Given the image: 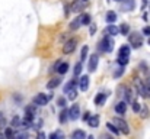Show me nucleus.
<instances>
[{
	"label": "nucleus",
	"mask_w": 150,
	"mask_h": 139,
	"mask_svg": "<svg viewBox=\"0 0 150 139\" xmlns=\"http://www.w3.org/2000/svg\"><path fill=\"white\" fill-rule=\"evenodd\" d=\"M83 1H85V3H86V1H88V0H83Z\"/></svg>",
	"instance_id": "49"
},
{
	"label": "nucleus",
	"mask_w": 150,
	"mask_h": 139,
	"mask_svg": "<svg viewBox=\"0 0 150 139\" xmlns=\"http://www.w3.org/2000/svg\"><path fill=\"white\" fill-rule=\"evenodd\" d=\"M112 122L118 126V129L121 131L122 135H130V126H128V123H127L122 117H118V116H117V117L112 119Z\"/></svg>",
	"instance_id": "5"
},
{
	"label": "nucleus",
	"mask_w": 150,
	"mask_h": 139,
	"mask_svg": "<svg viewBox=\"0 0 150 139\" xmlns=\"http://www.w3.org/2000/svg\"><path fill=\"white\" fill-rule=\"evenodd\" d=\"M69 115H70V120H77V119H80L82 116H80V106L79 104H73L70 109H69Z\"/></svg>",
	"instance_id": "8"
},
{
	"label": "nucleus",
	"mask_w": 150,
	"mask_h": 139,
	"mask_svg": "<svg viewBox=\"0 0 150 139\" xmlns=\"http://www.w3.org/2000/svg\"><path fill=\"white\" fill-rule=\"evenodd\" d=\"M77 94H79V93H77V90L74 89V90H71L70 93H67V97H69V100H71V101H73V100H76V98H77Z\"/></svg>",
	"instance_id": "37"
},
{
	"label": "nucleus",
	"mask_w": 150,
	"mask_h": 139,
	"mask_svg": "<svg viewBox=\"0 0 150 139\" xmlns=\"http://www.w3.org/2000/svg\"><path fill=\"white\" fill-rule=\"evenodd\" d=\"M82 70H83V62L82 61L76 62L74 67H73V77H80L82 75Z\"/></svg>",
	"instance_id": "20"
},
{
	"label": "nucleus",
	"mask_w": 150,
	"mask_h": 139,
	"mask_svg": "<svg viewBox=\"0 0 150 139\" xmlns=\"http://www.w3.org/2000/svg\"><path fill=\"white\" fill-rule=\"evenodd\" d=\"M140 117L142 119H147L150 116V110H149V107H147V104H142V110H140Z\"/></svg>",
	"instance_id": "24"
},
{
	"label": "nucleus",
	"mask_w": 150,
	"mask_h": 139,
	"mask_svg": "<svg viewBox=\"0 0 150 139\" xmlns=\"http://www.w3.org/2000/svg\"><path fill=\"white\" fill-rule=\"evenodd\" d=\"M120 35H124V36L130 35V26L127 23H121L120 25Z\"/></svg>",
	"instance_id": "28"
},
{
	"label": "nucleus",
	"mask_w": 150,
	"mask_h": 139,
	"mask_svg": "<svg viewBox=\"0 0 150 139\" xmlns=\"http://www.w3.org/2000/svg\"><path fill=\"white\" fill-rule=\"evenodd\" d=\"M37 139H47V135H45L42 131H40V132H38V135H37Z\"/></svg>",
	"instance_id": "43"
},
{
	"label": "nucleus",
	"mask_w": 150,
	"mask_h": 139,
	"mask_svg": "<svg viewBox=\"0 0 150 139\" xmlns=\"http://www.w3.org/2000/svg\"><path fill=\"white\" fill-rule=\"evenodd\" d=\"M69 68H70L69 62H61V65H60V67H58V70H57L58 75H64V74L69 71Z\"/></svg>",
	"instance_id": "26"
},
{
	"label": "nucleus",
	"mask_w": 150,
	"mask_h": 139,
	"mask_svg": "<svg viewBox=\"0 0 150 139\" xmlns=\"http://www.w3.org/2000/svg\"><path fill=\"white\" fill-rule=\"evenodd\" d=\"M57 106H58L60 109H64V107L67 106V98H66V97H58V98H57Z\"/></svg>",
	"instance_id": "35"
},
{
	"label": "nucleus",
	"mask_w": 150,
	"mask_h": 139,
	"mask_svg": "<svg viewBox=\"0 0 150 139\" xmlns=\"http://www.w3.org/2000/svg\"><path fill=\"white\" fill-rule=\"evenodd\" d=\"M77 44H79V41H77L76 38L67 39V41L64 42V45H63V54H64V55L73 54V52L76 51V48H77Z\"/></svg>",
	"instance_id": "3"
},
{
	"label": "nucleus",
	"mask_w": 150,
	"mask_h": 139,
	"mask_svg": "<svg viewBox=\"0 0 150 139\" xmlns=\"http://www.w3.org/2000/svg\"><path fill=\"white\" fill-rule=\"evenodd\" d=\"M25 113H29V115H37V106L34 104V103H31L29 106H26L25 107Z\"/></svg>",
	"instance_id": "31"
},
{
	"label": "nucleus",
	"mask_w": 150,
	"mask_h": 139,
	"mask_svg": "<svg viewBox=\"0 0 150 139\" xmlns=\"http://www.w3.org/2000/svg\"><path fill=\"white\" fill-rule=\"evenodd\" d=\"M91 116H92V113L91 112H85L83 115H82V122H89V119H91Z\"/></svg>",
	"instance_id": "39"
},
{
	"label": "nucleus",
	"mask_w": 150,
	"mask_h": 139,
	"mask_svg": "<svg viewBox=\"0 0 150 139\" xmlns=\"http://www.w3.org/2000/svg\"><path fill=\"white\" fill-rule=\"evenodd\" d=\"M109 90L108 92H100L98 93L96 96H95V98H93V103H95V106H102L103 103H105V100L108 98V96H109Z\"/></svg>",
	"instance_id": "10"
},
{
	"label": "nucleus",
	"mask_w": 150,
	"mask_h": 139,
	"mask_svg": "<svg viewBox=\"0 0 150 139\" xmlns=\"http://www.w3.org/2000/svg\"><path fill=\"white\" fill-rule=\"evenodd\" d=\"M98 49H99V52L111 54L114 51V39H112V36L111 35H105L99 41V44H98Z\"/></svg>",
	"instance_id": "1"
},
{
	"label": "nucleus",
	"mask_w": 150,
	"mask_h": 139,
	"mask_svg": "<svg viewBox=\"0 0 150 139\" xmlns=\"http://www.w3.org/2000/svg\"><path fill=\"white\" fill-rule=\"evenodd\" d=\"M105 32H106L108 35H111V36H117V35L120 34V28H117L114 23H109V25L106 26Z\"/></svg>",
	"instance_id": "18"
},
{
	"label": "nucleus",
	"mask_w": 150,
	"mask_h": 139,
	"mask_svg": "<svg viewBox=\"0 0 150 139\" xmlns=\"http://www.w3.org/2000/svg\"><path fill=\"white\" fill-rule=\"evenodd\" d=\"M82 22H83L85 26L91 25V23H92V17H91V15H89V13H82Z\"/></svg>",
	"instance_id": "30"
},
{
	"label": "nucleus",
	"mask_w": 150,
	"mask_h": 139,
	"mask_svg": "<svg viewBox=\"0 0 150 139\" xmlns=\"http://www.w3.org/2000/svg\"><path fill=\"white\" fill-rule=\"evenodd\" d=\"M89 26H91L89 28V34L91 35H95V32H96V23H91Z\"/></svg>",
	"instance_id": "41"
},
{
	"label": "nucleus",
	"mask_w": 150,
	"mask_h": 139,
	"mask_svg": "<svg viewBox=\"0 0 150 139\" xmlns=\"http://www.w3.org/2000/svg\"><path fill=\"white\" fill-rule=\"evenodd\" d=\"M85 9V1L83 0H76L74 3H71V12L73 13H80Z\"/></svg>",
	"instance_id": "13"
},
{
	"label": "nucleus",
	"mask_w": 150,
	"mask_h": 139,
	"mask_svg": "<svg viewBox=\"0 0 150 139\" xmlns=\"http://www.w3.org/2000/svg\"><path fill=\"white\" fill-rule=\"evenodd\" d=\"M127 104H128V103H127L125 100H120V101H117L115 106H114L115 113L120 115V116H124V115L127 113Z\"/></svg>",
	"instance_id": "7"
},
{
	"label": "nucleus",
	"mask_w": 150,
	"mask_h": 139,
	"mask_svg": "<svg viewBox=\"0 0 150 139\" xmlns=\"http://www.w3.org/2000/svg\"><path fill=\"white\" fill-rule=\"evenodd\" d=\"M61 77H54V78H51L50 81L47 83V89L48 90H54V89H57L60 84H61Z\"/></svg>",
	"instance_id": "14"
},
{
	"label": "nucleus",
	"mask_w": 150,
	"mask_h": 139,
	"mask_svg": "<svg viewBox=\"0 0 150 139\" xmlns=\"http://www.w3.org/2000/svg\"><path fill=\"white\" fill-rule=\"evenodd\" d=\"M115 1H120V0H115Z\"/></svg>",
	"instance_id": "50"
},
{
	"label": "nucleus",
	"mask_w": 150,
	"mask_h": 139,
	"mask_svg": "<svg viewBox=\"0 0 150 139\" xmlns=\"http://www.w3.org/2000/svg\"><path fill=\"white\" fill-rule=\"evenodd\" d=\"M100 139H114V136L109 135V133H103V135L100 136Z\"/></svg>",
	"instance_id": "44"
},
{
	"label": "nucleus",
	"mask_w": 150,
	"mask_h": 139,
	"mask_svg": "<svg viewBox=\"0 0 150 139\" xmlns=\"http://www.w3.org/2000/svg\"><path fill=\"white\" fill-rule=\"evenodd\" d=\"M144 36H150V26H144L143 28V32H142Z\"/></svg>",
	"instance_id": "42"
},
{
	"label": "nucleus",
	"mask_w": 150,
	"mask_h": 139,
	"mask_svg": "<svg viewBox=\"0 0 150 139\" xmlns=\"http://www.w3.org/2000/svg\"><path fill=\"white\" fill-rule=\"evenodd\" d=\"M67 120H70V115H69V109H63L61 112H60V115H58V122L60 123H66Z\"/></svg>",
	"instance_id": "19"
},
{
	"label": "nucleus",
	"mask_w": 150,
	"mask_h": 139,
	"mask_svg": "<svg viewBox=\"0 0 150 139\" xmlns=\"http://www.w3.org/2000/svg\"><path fill=\"white\" fill-rule=\"evenodd\" d=\"M106 22L108 23H115V20H117V13L114 12V10H109V12H106Z\"/></svg>",
	"instance_id": "25"
},
{
	"label": "nucleus",
	"mask_w": 150,
	"mask_h": 139,
	"mask_svg": "<svg viewBox=\"0 0 150 139\" xmlns=\"http://www.w3.org/2000/svg\"><path fill=\"white\" fill-rule=\"evenodd\" d=\"M61 65V59H57L54 64H52V67H51V73H57V70H58V67Z\"/></svg>",
	"instance_id": "38"
},
{
	"label": "nucleus",
	"mask_w": 150,
	"mask_h": 139,
	"mask_svg": "<svg viewBox=\"0 0 150 139\" xmlns=\"http://www.w3.org/2000/svg\"><path fill=\"white\" fill-rule=\"evenodd\" d=\"M131 109H133L134 113H140V110H142V104H140L137 100H134V101L131 103Z\"/></svg>",
	"instance_id": "36"
},
{
	"label": "nucleus",
	"mask_w": 150,
	"mask_h": 139,
	"mask_svg": "<svg viewBox=\"0 0 150 139\" xmlns=\"http://www.w3.org/2000/svg\"><path fill=\"white\" fill-rule=\"evenodd\" d=\"M130 54H131V45H127V44H124V45L120 46L118 57H130Z\"/></svg>",
	"instance_id": "15"
},
{
	"label": "nucleus",
	"mask_w": 150,
	"mask_h": 139,
	"mask_svg": "<svg viewBox=\"0 0 150 139\" xmlns=\"http://www.w3.org/2000/svg\"><path fill=\"white\" fill-rule=\"evenodd\" d=\"M88 123H89V126H91L92 129H96V128L99 126V123H100V116L99 115H92Z\"/></svg>",
	"instance_id": "17"
},
{
	"label": "nucleus",
	"mask_w": 150,
	"mask_h": 139,
	"mask_svg": "<svg viewBox=\"0 0 150 139\" xmlns=\"http://www.w3.org/2000/svg\"><path fill=\"white\" fill-rule=\"evenodd\" d=\"M147 3H149V0H142V10H144V9H146Z\"/></svg>",
	"instance_id": "45"
},
{
	"label": "nucleus",
	"mask_w": 150,
	"mask_h": 139,
	"mask_svg": "<svg viewBox=\"0 0 150 139\" xmlns=\"http://www.w3.org/2000/svg\"><path fill=\"white\" fill-rule=\"evenodd\" d=\"M15 139H28V133H26V132H21V133H16Z\"/></svg>",
	"instance_id": "40"
},
{
	"label": "nucleus",
	"mask_w": 150,
	"mask_h": 139,
	"mask_svg": "<svg viewBox=\"0 0 150 139\" xmlns=\"http://www.w3.org/2000/svg\"><path fill=\"white\" fill-rule=\"evenodd\" d=\"M0 139H6V136H4V132H0Z\"/></svg>",
	"instance_id": "46"
},
{
	"label": "nucleus",
	"mask_w": 150,
	"mask_h": 139,
	"mask_svg": "<svg viewBox=\"0 0 150 139\" xmlns=\"http://www.w3.org/2000/svg\"><path fill=\"white\" fill-rule=\"evenodd\" d=\"M80 26H83V22H82V15H79L77 17H74V19L70 22L69 29H70V31H77Z\"/></svg>",
	"instance_id": "12"
},
{
	"label": "nucleus",
	"mask_w": 150,
	"mask_h": 139,
	"mask_svg": "<svg viewBox=\"0 0 150 139\" xmlns=\"http://www.w3.org/2000/svg\"><path fill=\"white\" fill-rule=\"evenodd\" d=\"M48 101H50L48 94H44V93H38V94L34 96V98H32V103H34L37 107H44V106L48 104Z\"/></svg>",
	"instance_id": "4"
},
{
	"label": "nucleus",
	"mask_w": 150,
	"mask_h": 139,
	"mask_svg": "<svg viewBox=\"0 0 150 139\" xmlns=\"http://www.w3.org/2000/svg\"><path fill=\"white\" fill-rule=\"evenodd\" d=\"M128 42H130L131 48L139 49V48H142V46H143V42H144V35H143V34H139V32H133V34H130V35H128Z\"/></svg>",
	"instance_id": "2"
},
{
	"label": "nucleus",
	"mask_w": 150,
	"mask_h": 139,
	"mask_svg": "<svg viewBox=\"0 0 150 139\" xmlns=\"http://www.w3.org/2000/svg\"><path fill=\"white\" fill-rule=\"evenodd\" d=\"M79 87V80L76 78V77H73L70 81H67L66 83V86L63 87V93H70L71 90H74V89H77Z\"/></svg>",
	"instance_id": "9"
},
{
	"label": "nucleus",
	"mask_w": 150,
	"mask_h": 139,
	"mask_svg": "<svg viewBox=\"0 0 150 139\" xmlns=\"http://www.w3.org/2000/svg\"><path fill=\"white\" fill-rule=\"evenodd\" d=\"M86 138H88V135L82 129H76V131L71 132V139H86Z\"/></svg>",
	"instance_id": "21"
},
{
	"label": "nucleus",
	"mask_w": 150,
	"mask_h": 139,
	"mask_svg": "<svg viewBox=\"0 0 150 139\" xmlns=\"http://www.w3.org/2000/svg\"><path fill=\"white\" fill-rule=\"evenodd\" d=\"M134 7H136V1L134 0H124L122 1V9L128 12V10H133Z\"/></svg>",
	"instance_id": "23"
},
{
	"label": "nucleus",
	"mask_w": 150,
	"mask_h": 139,
	"mask_svg": "<svg viewBox=\"0 0 150 139\" xmlns=\"http://www.w3.org/2000/svg\"><path fill=\"white\" fill-rule=\"evenodd\" d=\"M4 136L6 139H15L16 136V133H15V128H12V126H7V128H4Z\"/></svg>",
	"instance_id": "22"
},
{
	"label": "nucleus",
	"mask_w": 150,
	"mask_h": 139,
	"mask_svg": "<svg viewBox=\"0 0 150 139\" xmlns=\"http://www.w3.org/2000/svg\"><path fill=\"white\" fill-rule=\"evenodd\" d=\"M89 75H80V78H79V90L80 92H88V89H89Z\"/></svg>",
	"instance_id": "11"
},
{
	"label": "nucleus",
	"mask_w": 150,
	"mask_h": 139,
	"mask_svg": "<svg viewBox=\"0 0 150 139\" xmlns=\"http://www.w3.org/2000/svg\"><path fill=\"white\" fill-rule=\"evenodd\" d=\"M21 125H22V119L19 116H13L12 120H10V126L15 128V129H18V128H21Z\"/></svg>",
	"instance_id": "27"
},
{
	"label": "nucleus",
	"mask_w": 150,
	"mask_h": 139,
	"mask_svg": "<svg viewBox=\"0 0 150 139\" xmlns=\"http://www.w3.org/2000/svg\"><path fill=\"white\" fill-rule=\"evenodd\" d=\"M128 61H130L128 57H118V58H117V64L121 65V67H125V65L128 64Z\"/></svg>",
	"instance_id": "34"
},
{
	"label": "nucleus",
	"mask_w": 150,
	"mask_h": 139,
	"mask_svg": "<svg viewBox=\"0 0 150 139\" xmlns=\"http://www.w3.org/2000/svg\"><path fill=\"white\" fill-rule=\"evenodd\" d=\"M98 65H99V57L96 54H92L89 57V64H88V70L89 73H95L98 70Z\"/></svg>",
	"instance_id": "6"
},
{
	"label": "nucleus",
	"mask_w": 150,
	"mask_h": 139,
	"mask_svg": "<svg viewBox=\"0 0 150 139\" xmlns=\"http://www.w3.org/2000/svg\"><path fill=\"white\" fill-rule=\"evenodd\" d=\"M88 139H95V136L93 135H88Z\"/></svg>",
	"instance_id": "47"
},
{
	"label": "nucleus",
	"mask_w": 150,
	"mask_h": 139,
	"mask_svg": "<svg viewBox=\"0 0 150 139\" xmlns=\"http://www.w3.org/2000/svg\"><path fill=\"white\" fill-rule=\"evenodd\" d=\"M147 42H149V45H150V38H149V41H147Z\"/></svg>",
	"instance_id": "48"
},
{
	"label": "nucleus",
	"mask_w": 150,
	"mask_h": 139,
	"mask_svg": "<svg viewBox=\"0 0 150 139\" xmlns=\"http://www.w3.org/2000/svg\"><path fill=\"white\" fill-rule=\"evenodd\" d=\"M106 129H108V132H111V133L115 135V136H118V135L121 133V131L118 129V126H117L114 122H106Z\"/></svg>",
	"instance_id": "16"
},
{
	"label": "nucleus",
	"mask_w": 150,
	"mask_h": 139,
	"mask_svg": "<svg viewBox=\"0 0 150 139\" xmlns=\"http://www.w3.org/2000/svg\"><path fill=\"white\" fill-rule=\"evenodd\" d=\"M124 73H125V67H121V65H120V68H117V70L114 71L112 77H114L115 80H118L120 77H122V75H124Z\"/></svg>",
	"instance_id": "29"
},
{
	"label": "nucleus",
	"mask_w": 150,
	"mask_h": 139,
	"mask_svg": "<svg viewBox=\"0 0 150 139\" xmlns=\"http://www.w3.org/2000/svg\"><path fill=\"white\" fill-rule=\"evenodd\" d=\"M48 139H64V133H63L61 131H55V132L50 133Z\"/></svg>",
	"instance_id": "33"
},
{
	"label": "nucleus",
	"mask_w": 150,
	"mask_h": 139,
	"mask_svg": "<svg viewBox=\"0 0 150 139\" xmlns=\"http://www.w3.org/2000/svg\"><path fill=\"white\" fill-rule=\"evenodd\" d=\"M88 54H89V46L85 45L82 48V51H80V61H82V62L88 58Z\"/></svg>",
	"instance_id": "32"
}]
</instances>
